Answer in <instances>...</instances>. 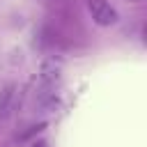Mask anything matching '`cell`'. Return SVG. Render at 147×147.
<instances>
[{
    "label": "cell",
    "instance_id": "3",
    "mask_svg": "<svg viewBox=\"0 0 147 147\" xmlns=\"http://www.w3.org/2000/svg\"><path fill=\"white\" fill-rule=\"evenodd\" d=\"M57 76H60V62L48 60V62L41 64V80H44V83H55Z\"/></svg>",
    "mask_w": 147,
    "mask_h": 147
},
{
    "label": "cell",
    "instance_id": "2",
    "mask_svg": "<svg viewBox=\"0 0 147 147\" xmlns=\"http://www.w3.org/2000/svg\"><path fill=\"white\" fill-rule=\"evenodd\" d=\"M16 103H18V87H16V85L2 87V92H0V119H2V122H7V119L14 115Z\"/></svg>",
    "mask_w": 147,
    "mask_h": 147
},
{
    "label": "cell",
    "instance_id": "1",
    "mask_svg": "<svg viewBox=\"0 0 147 147\" xmlns=\"http://www.w3.org/2000/svg\"><path fill=\"white\" fill-rule=\"evenodd\" d=\"M85 5H87V11L96 25L108 28V25L117 23V11H115V7H110L108 0H85Z\"/></svg>",
    "mask_w": 147,
    "mask_h": 147
},
{
    "label": "cell",
    "instance_id": "4",
    "mask_svg": "<svg viewBox=\"0 0 147 147\" xmlns=\"http://www.w3.org/2000/svg\"><path fill=\"white\" fill-rule=\"evenodd\" d=\"M131 2H140V0H131Z\"/></svg>",
    "mask_w": 147,
    "mask_h": 147
}]
</instances>
